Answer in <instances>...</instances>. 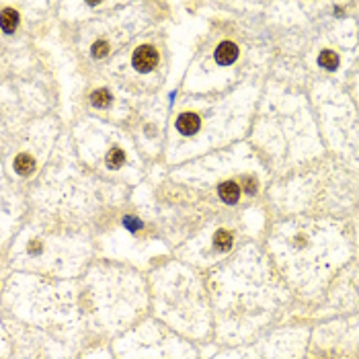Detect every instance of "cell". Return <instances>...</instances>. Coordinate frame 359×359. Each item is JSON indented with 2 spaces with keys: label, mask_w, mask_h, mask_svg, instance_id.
Wrapping results in <instances>:
<instances>
[{
  "label": "cell",
  "mask_w": 359,
  "mask_h": 359,
  "mask_svg": "<svg viewBox=\"0 0 359 359\" xmlns=\"http://www.w3.org/2000/svg\"><path fill=\"white\" fill-rule=\"evenodd\" d=\"M156 64H158V54H156V49L150 45H142L134 54V66L140 72H150Z\"/></svg>",
  "instance_id": "obj_1"
},
{
  "label": "cell",
  "mask_w": 359,
  "mask_h": 359,
  "mask_svg": "<svg viewBox=\"0 0 359 359\" xmlns=\"http://www.w3.org/2000/svg\"><path fill=\"white\" fill-rule=\"evenodd\" d=\"M238 58V47L234 43H222L218 49H216V62L222 64V66H228V64H232L234 60Z\"/></svg>",
  "instance_id": "obj_2"
},
{
  "label": "cell",
  "mask_w": 359,
  "mask_h": 359,
  "mask_svg": "<svg viewBox=\"0 0 359 359\" xmlns=\"http://www.w3.org/2000/svg\"><path fill=\"white\" fill-rule=\"evenodd\" d=\"M176 130L185 134V136H191L199 130V117L195 113H183L181 117L176 119Z\"/></svg>",
  "instance_id": "obj_3"
},
{
  "label": "cell",
  "mask_w": 359,
  "mask_h": 359,
  "mask_svg": "<svg viewBox=\"0 0 359 359\" xmlns=\"http://www.w3.org/2000/svg\"><path fill=\"white\" fill-rule=\"evenodd\" d=\"M238 195H240V189L236 183L232 181H226L220 185V197L226 201V203H236L238 201Z\"/></svg>",
  "instance_id": "obj_4"
},
{
  "label": "cell",
  "mask_w": 359,
  "mask_h": 359,
  "mask_svg": "<svg viewBox=\"0 0 359 359\" xmlns=\"http://www.w3.org/2000/svg\"><path fill=\"white\" fill-rule=\"evenodd\" d=\"M15 168L19 174H31V170L35 168V162L29 154H19L17 160H15Z\"/></svg>",
  "instance_id": "obj_5"
},
{
  "label": "cell",
  "mask_w": 359,
  "mask_h": 359,
  "mask_svg": "<svg viewBox=\"0 0 359 359\" xmlns=\"http://www.w3.org/2000/svg\"><path fill=\"white\" fill-rule=\"evenodd\" d=\"M318 62H320V66H324V68H328V70H335L337 64H339V56L335 54V51L326 49V51H322V54H320Z\"/></svg>",
  "instance_id": "obj_6"
},
{
  "label": "cell",
  "mask_w": 359,
  "mask_h": 359,
  "mask_svg": "<svg viewBox=\"0 0 359 359\" xmlns=\"http://www.w3.org/2000/svg\"><path fill=\"white\" fill-rule=\"evenodd\" d=\"M17 23H19L17 13L11 11V9H5V13H3V29H5L7 33H11V31H15Z\"/></svg>",
  "instance_id": "obj_7"
},
{
  "label": "cell",
  "mask_w": 359,
  "mask_h": 359,
  "mask_svg": "<svg viewBox=\"0 0 359 359\" xmlns=\"http://www.w3.org/2000/svg\"><path fill=\"white\" fill-rule=\"evenodd\" d=\"M109 103H111V97H109V93H107L105 88L93 93V105H95V107H107Z\"/></svg>",
  "instance_id": "obj_8"
},
{
  "label": "cell",
  "mask_w": 359,
  "mask_h": 359,
  "mask_svg": "<svg viewBox=\"0 0 359 359\" xmlns=\"http://www.w3.org/2000/svg\"><path fill=\"white\" fill-rule=\"evenodd\" d=\"M107 162H109V166H113V168L121 166V164L125 162V154H123V150L113 148V150L109 152V156H107Z\"/></svg>",
  "instance_id": "obj_9"
},
{
  "label": "cell",
  "mask_w": 359,
  "mask_h": 359,
  "mask_svg": "<svg viewBox=\"0 0 359 359\" xmlns=\"http://www.w3.org/2000/svg\"><path fill=\"white\" fill-rule=\"evenodd\" d=\"M230 244H232V236H230L226 230H222V232L216 234V246H218L220 250H228Z\"/></svg>",
  "instance_id": "obj_10"
},
{
  "label": "cell",
  "mask_w": 359,
  "mask_h": 359,
  "mask_svg": "<svg viewBox=\"0 0 359 359\" xmlns=\"http://www.w3.org/2000/svg\"><path fill=\"white\" fill-rule=\"evenodd\" d=\"M107 51H109V47H107V43H105V41H99V43H95V45H93V56H95V58H103V56H107Z\"/></svg>",
  "instance_id": "obj_11"
},
{
  "label": "cell",
  "mask_w": 359,
  "mask_h": 359,
  "mask_svg": "<svg viewBox=\"0 0 359 359\" xmlns=\"http://www.w3.org/2000/svg\"><path fill=\"white\" fill-rule=\"evenodd\" d=\"M246 189H248V193H252V191H254V181H252V178H248V183H246Z\"/></svg>",
  "instance_id": "obj_12"
}]
</instances>
